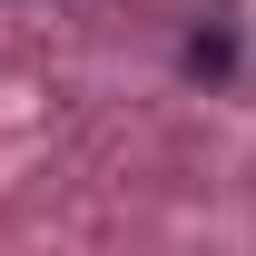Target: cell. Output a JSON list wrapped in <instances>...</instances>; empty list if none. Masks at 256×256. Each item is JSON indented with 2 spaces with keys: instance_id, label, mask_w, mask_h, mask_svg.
<instances>
[{
  "instance_id": "cell-1",
  "label": "cell",
  "mask_w": 256,
  "mask_h": 256,
  "mask_svg": "<svg viewBox=\"0 0 256 256\" xmlns=\"http://www.w3.org/2000/svg\"><path fill=\"white\" fill-rule=\"evenodd\" d=\"M226 60H236V40H226V30H197V40H188V69H197V79H217Z\"/></svg>"
}]
</instances>
